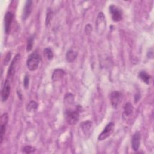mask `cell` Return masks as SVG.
I'll use <instances>...</instances> for the list:
<instances>
[{
  "instance_id": "obj_21",
  "label": "cell",
  "mask_w": 154,
  "mask_h": 154,
  "mask_svg": "<svg viewBox=\"0 0 154 154\" xmlns=\"http://www.w3.org/2000/svg\"><path fill=\"white\" fill-rule=\"evenodd\" d=\"M35 151V148L31 146H26L23 149V152L25 153H31Z\"/></svg>"
},
{
  "instance_id": "obj_22",
  "label": "cell",
  "mask_w": 154,
  "mask_h": 154,
  "mask_svg": "<svg viewBox=\"0 0 154 154\" xmlns=\"http://www.w3.org/2000/svg\"><path fill=\"white\" fill-rule=\"evenodd\" d=\"M29 83V76L28 75H26L23 79V86L26 89L28 88Z\"/></svg>"
},
{
  "instance_id": "obj_13",
  "label": "cell",
  "mask_w": 154,
  "mask_h": 154,
  "mask_svg": "<svg viewBox=\"0 0 154 154\" xmlns=\"http://www.w3.org/2000/svg\"><path fill=\"white\" fill-rule=\"evenodd\" d=\"M138 77L146 84H149L152 81V77L145 71H140L138 73Z\"/></svg>"
},
{
  "instance_id": "obj_19",
  "label": "cell",
  "mask_w": 154,
  "mask_h": 154,
  "mask_svg": "<svg viewBox=\"0 0 154 154\" xmlns=\"http://www.w3.org/2000/svg\"><path fill=\"white\" fill-rule=\"evenodd\" d=\"M91 124H92V123L91 122L86 121V122L82 123L81 124V126L84 131H88L90 129V128L91 126Z\"/></svg>"
},
{
  "instance_id": "obj_4",
  "label": "cell",
  "mask_w": 154,
  "mask_h": 154,
  "mask_svg": "<svg viewBox=\"0 0 154 154\" xmlns=\"http://www.w3.org/2000/svg\"><path fill=\"white\" fill-rule=\"evenodd\" d=\"M114 129V123L113 122H109L108 123L102 132L98 136L99 141H103L108 138L113 132Z\"/></svg>"
},
{
  "instance_id": "obj_8",
  "label": "cell",
  "mask_w": 154,
  "mask_h": 154,
  "mask_svg": "<svg viewBox=\"0 0 154 154\" xmlns=\"http://www.w3.org/2000/svg\"><path fill=\"white\" fill-rule=\"evenodd\" d=\"M122 94L119 91H113L109 96L111 104L114 108H117L120 103Z\"/></svg>"
},
{
  "instance_id": "obj_1",
  "label": "cell",
  "mask_w": 154,
  "mask_h": 154,
  "mask_svg": "<svg viewBox=\"0 0 154 154\" xmlns=\"http://www.w3.org/2000/svg\"><path fill=\"white\" fill-rule=\"evenodd\" d=\"M81 111V107L78 106L75 109H67L65 111V119L67 122L71 125H75L79 119V112Z\"/></svg>"
},
{
  "instance_id": "obj_24",
  "label": "cell",
  "mask_w": 154,
  "mask_h": 154,
  "mask_svg": "<svg viewBox=\"0 0 154 154\" xmlns=\"http://www.w3.org/2000/svg\"><path fill=\"white\" fill-rule=\"evenodd\" d=\"M91 31H92V27L91 26V25L90 24L87 25L85 28V32L86 34H89Z\"/></svg>"
},
{
  "instance_id": "obj_20",
  "label": "cell",
  "mask_w": 154,
  "mask_h": 154,
  "mask_svg": "<svg viewBox=\"0 0 154 154\" xmlns=\"http://www.w3.org/2000/svg\"><path fill=\"white\" fill-rule=\"evenodd\" d=\"M34 43V37L32 36L28 38V40L27 41V45H26V51L28 52L30 51L33 46Z\"/></svg>"
},
{
  "instance_id": "obj_7",
  "label": "cell",
  "mask_w": 154,
  "mask_h": 154,
  "mask_svg": "<svg viewBox=\"0 0 154 154\" xmlns=\"http://www.w3.org/2000/svg\"><path fill=\"white\" fill-rule=\"evenodd\" d=\"M8 121V115L7 113H4L1 117V129H0V144H2L3 141V137L5 132L6 126Z\"/></svg>"
},
{
  "instance_id": "obj_18",
  "label": "cell",
  "mask_w": 154,
  "mask_h": 154,
  "mask_svg": "<svg viewBox=\"0 0 154 154\" xmlns=\"http://www.w3.org/2000/svg\"><path fill=\"white\" fill-rule=\"evenodd\" d=\"M43 54L45 55V57L48 59V60H51L54 57L53 52L51 50L50 48H46L44 49Z\"/></svg>"
},
{
  "instance_id": "obj_16",
  "label": "cell",
  "mask_w": 154,
  "mask_h": 154,
  "mask_svg": "<svg viewBox=\"0 0 154 154\" xmlns=\"http://www.w3.org/2000/svg\"><path fill=\"white\" fill-rule=\"evenodd\" d=\"M38 108V104L34 100H31L26 105V110L28 112H34Z\"/></svg>"
},
{
  "instance_id": "obj_25",
  "label": "cell",
  "mask_w": 154,
  "mask_h": 154,
  "mask_svg": "<svg viewBox=\"0 0 154 154\" xmlns=\"http://www.w3.org/2000/svg\"><path fill=\"white\" fill-rule=\"evenodd\" d=\"M10 57H11V53H10V52H8V54L6 55V57H5V58L4 65H6V64L8 63V61H9V60H10Z\"/></svg>"
},
{
  "instance_id": "obj_11",
  "label": "cell",
  "mask_w": 154,
  "mask_h": 154,
  "mask_svg": "<svg viewBox=\"0 0 154 154\" xmlns=\"http://www.w3.org/2000/svg\"><path fill=\"white\" fill-rule=\"evenodd\" d=\"M32 8V1H26L25 6L22 11V18L23 20H26L31 14Z\"/></svg>"
},
{
  "instance_id": "obj_17",
  "label": "cell",
  "mask_w": 154,
  "mask_h": 154,
  "mask_svg": "<svg viewBox=\"0 0 154 154\" xmlns=\"http://www.w3.org/2000/svg\"><path fill=\"white\" fill-rule=\"evenodd\" d=\"M133 111V106L130 102L126 103L124 106V114L126 116H130Z\"/></svg>"
},
{
  "instance_id": "obj_9",
  "label": "cell",
  "mask_w": 154,
  "mask_h": 154,
  "mask_svg": "<svg viewBox=\"0 0 154 154\" xmlns=\"http://www.w3.org/2000/svg\"><path fill=\"white\" fill-rule=\"evenodd\" d=\"M20 54H17L15 56V57L13 58V60H12V61L10 64V67L8 69V70L7 76L8 78L12 77L14 75L16 70L17 66V64L20 60Z\"/></svg>"
},
{
  "instance_id": "obj_6",
  "label": "cell",
  "mask_w": 154,
  "mask_h": 154,
  "mask_svg": "<svg viewBox=\"0 0 154 154\" xmlns=\"http://www.w3.org/2000/svg\"><path fill=\"white\" fill-rule=\"evenodd\" d=\"M11 90V86L10 84V81L8 79H7L4 84L1 90V100L3 102L7 101L8 99Z\"/></svg>"
},
{
  "instance_id": "obj_5",
  "label": "cell",
  "mask_w": 154,
  "mask_h": 154,
  "mask_svg": "<svg viewBox=\"0 0 154 154\" xmlns=\"http://www.w3.org/2000/svg\"><path fill=\"white\" fill-rule=\"evenodd\" d=\"M106 28V21L103 13H99L96 20V28L99 34L103 33Z\"/></svg>"
},
{
  "instance_id": "obj_14",
  "label": "cell",
  "mask_w": 154,
  "mask_h": 154,
  "mask_svg": "<svg viewBox=\"0 0 154 154\" xmlns=\"http://www.w3.org/2000/svg\"><path fill=\"white\" fill-rule=\"evenodd\" d=\"M77 55H78V54L75 51L72 50V49L69 50L67 52L66 55V60L69 63H72L75 60V59L77 57Z\"/></svg>"
},
{
  "instance_id": "obj_2",
  "label": "cell",
  "mask_w": 154,
  "mask_h": 154,
  "mask_svg": "<svg viewBox=\"0 0 154 154\" xmlns=\"http://www.w3.org/2000/svg\"><path fill=\"white\" fill-rule=\"evenodd\" d=\"M41 60V57L37 51L31 53L26 60L27 68L30 71H34L37 69Z\"/></svg>"
},
{
  "instance_id": "obj_23",
  "label": "cell",
  "mask_w": 154,
  "mask_h": 154,
  "mask_svg": "<svg viewBox=\"0 0 154 154\" xmlns=\"http://www.w3.org/2000/svg\"><path fill=\"white\" fill-rule=\"evenodd\" d=\"M52 11L49 10V11L48 10V13H47V14H46V25H48V24H49L50 23V21L51 20V18H52Z\"/></svg>"
},
{
  "instance_id": "obj_3",
  "label": "cell",
  "mask_w": 154,
  "mask_h": 154,
  "mask_svg": "<svg viewBox=\"0 0 154 154\" xmlns=\"http://www.w3.org/2000/svg\"><path fill=\"white\" fill-rule=\"evenodd\" d=\"M109 12L111 14L112 19L114 22H119L123 19L122 10L114 4H111L109 7Z\"/></svg>"
},
{
  "instance_id": "obj_10",
  "label": "cell",
  "mask_w": 154,
  "mask_h": 154,
  "mask_svg": "<svg viewBox=\"0 0 154 154\" xmlns=\"http://www.w3.org/2000/svg\"><path fill=\"white\" fill-rule=\"evenodd\" d=\"M13 14L10 12V11H8L5 13V16H4V31L5 32V34H8L10 29V27H11V25L13 19Z\"/></svg>"
},
{
  "instance_id": "obj_15",
  "label": "cell",
  "mask_w": 154,
  "mask_h": 154,
  "mask_svg": "<svg viewBox=\"0 0 154 154\" xmlns=\"http://www.w3.org/2000/svg\"><path fill=\"white\" fill-rule=\"evenodd\" d=\"M64 74V70H63L61 69H56L52 74V80L57 81V80L61 79L63 76Z\"/></svg>"
},
{
  "instance_id": "obj_12",
  "label": "cell",
  "mask_w": 154,
  "mask_h": 154,
  "mask_svg": "<svg viewBox=\"0 0 154 154\" xmlns=\"http://www.w3.org/2000/svg\"><path fill=\"white\" fill-rule=\"evenodd\" d=\"M141 140V135L139 132H136L132 137V148L134 151H138Z\"/></svg>"
}]
</instances>
